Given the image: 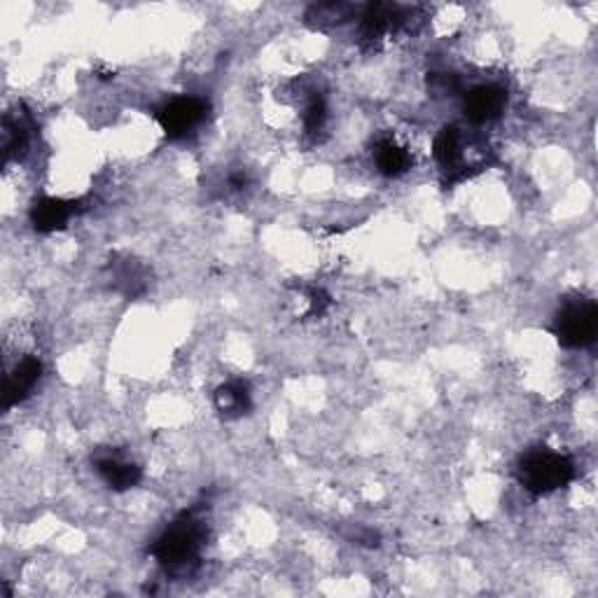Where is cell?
Returning a JSON list of instances; mask_svg holds the SVG:
<instances>
[{
    "label": "cell",
    "mask_w": 598,
    "mask_h": 598,
    "mask_svg": "<svg viewBox=\"0 0 598 598\" xmlns=\"http://www.w3.org/2000/svg\"><path fill=\"white\" fill-rule=\"evenodd\" d=\"M517 479L533 496H549L575 479L573 458L549 447L528 449L517 463Z\"/></svg>",
    "instance_id": "cell-1"
},
{
    "label": "cell",
    "mask_w": 598,
    "mask_h": 598,
    "mask_svg": "<svg viewBox=\"0 0 598 598\" xmlns=\"http://www.w3.org/2000/svg\"><path fill=\"white\" fill-rule=\"evenodd\" d=\"M206 540V528L197 519V514L185 512L183 517L173 521L166 531L159 535L152 554L159 561V566L178 573V570H187L194 566L201 554Z\"/></svg>",
    "instance_id": "cell-2"
},
{
    "label": "cell",
    "mask_w": 598,
    "mask_h": 598,
    "mask_svg": "<svg viewBox=\"0 0 598 598\" xmlns=\"http://www.w3.org/2000/svg\"><path fill=\"white\" fill-rule=\"evenodd\" d=\"M598 332V309L591 299H580L563 307L554 318V337L566 349H584L594 344Z\"/></svg>",
    "instance_id": "cell-3"
},
{
    "label": "cell",
    "mask_w": 598,
    "mask_h": 598,
    "mask_svg": "<svg viewBox=\"0 0 598 598\" xmlns=\"http://www.w3.org/2000/svg\"><path fill=\"white\" fill-rule=\"evenodd\" d=\"M206 110V101L197 96H176L157 110V122L169 138H185L204 122Z\"/></svg>",
    "instance_id": "cell-4"
},
{
    "label": "cell",
    "mask_w": 598,
    "mask_h": 598,
    "mask_svg": "<svg viewBox=\"0 0 598 598\" xmlns=\"http://www.w3.org/2000/svg\"><path fill=\"white\" fill-rule=\"evenodd\" d=\"M507 92L505 87L489 82V85L472 87L463 99V113L472 124H489L505 113Z\"/></svg>",
    "instance_id": "cell-5"
},
{
    "label": "cell",
    "mask_w": 598,
    "mask_h": 598,
    "mask_svg": "<svg viewBox=\"0 0 598 598\" xmlns=\"http://www.w3.org/2000/svg\"><path fill=\"white\" fill-rule=\"evenodd\" d=\"M40 374H43V363L38 358L26 356L15 365V370L8 374V386H5V407L12 409L19 402H24L38 386Z\"/></svg>",
    "instance_id": "cell-6"
},
{
    "label": "cell",
    "mask_w": 598,
    "mask_h": 598,
    "mask_svg": "<svg viewBox=\"0 0 598 598\" xmlns=\"http://www.w3.org/2000/svg\"><path fill=\"white\" fill-rule=\"evenodd\" d=\"M407 19V15H402V10L398 5H370L365 10V15L360 17V38L365 43H379L381 38H386L395 26L402 24Z\"/></svg>",
    "instance_id": "cell-7"
},
{
    "label": "cell",
    "mask_w": 598,
    "mask_h": 598,
    "mask_svg": "<svg viewBox=\"0 0 598 598\" xmlns=\"http://www.w3.org/2000/svg\"><path fill=\"white\" fill-rule=\"evenodd\" d=\"M75 201L57 199V197H43L38 199L31 208V222L38 232H57V229L66 227V222L73 218Z\"/></svg>",
    "instance_id": "cell-8"
},
{
    "label": "cell",
    "mask_w": 598,
    "mask_h": 598,
    "mask_svg": "<svg viewBox=\"0 0 598 598\" xmlns=\"http://www.w3.org/2000/svg\"><path fill=\"white\" fill-rule=\"evenodd\" d=\"M433 155H435V162L442 166V171L451 173V176H454V173H461L465 166L461 129L454 127V124L440 129V134L435 136V143H433Z\"/></svg>",
    "instance_id": "cell-9"
},
{
    "label": "cell",
    "mask_w": 598,
    "mask_h": 598,
    "mask_svg": "<svg viewBox=\"0 0 598 598\" xmlns=\"http://www.w3.org/2000/svg\"><path fill=\"white\" fill-rule=\"evenodd\" d=\"M96 470L113 491H129L141 482V468L136 463L124 461L122 456L96 458Z\"/></svg>",
    "instance_id": "cell-10"
},
{
    "label": "cell",
    "mask_w": 598,
    "mask_h": 598,
    "mask_svg": "<svg viewBox=\"0 0 598 598\" xmlns=\"http://www.w3.org/2000/svg\"><path fill=\"white\" fill-rule=\"evenodd\" d=\"M374 164H377L379 173H384L386 178H400L412 169V155L395 138H381L374 145Z\"/></svg>",
    "instance_id": "cell-11"
},
{
    "label": "cell",
    "mask_w": 598,
    "mask_h": 598,
    "mask_svg": "<svg viewBox=\"0 0 598 598\" xmlns=\"http://www.w3.org/2000/svg\"><path fill=\"white\" fill-rule=\"evenodd\" d=\"M215 407L225 419H236L250 409V391L243 381H229L215 393Z\"/></svg>",
    "instance_id": "cell-12"
},
{
    "label": "cell",
    "mask_w": 598,
    "mask_h": 598,
    "mask_svg": "<svg viewBox=\"0 0 598 598\" xmlns=\"http://www.w3.org/2000/svg\"><path fill=\"white\" fill-rule=\"evenodd\" d=\"M353 15V8L351 5H342V3H328V5H314V8L309 10V24L314 26H335V24H342L346 22Z\"/></svg>",
    "instance_id": "cell-13"
},
{
    "label": "cell",
    "mask_w": 598,
    "mask_h": 598,
    "mask_svg": "<svg viewBox=\"0 0 598 598\" xmlns=\"http://www.w3.org/2000/svg\"><path fill=\"white\" fill-rule=\"evenodd\" d=\"M302 120L307 134H318V131H323L325 122H328V106H325L323 96H314V99L307 103Z\"/></svg>",
    "instance_id": "cell-14"
}]
</instances>
